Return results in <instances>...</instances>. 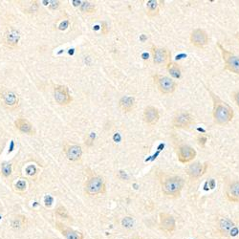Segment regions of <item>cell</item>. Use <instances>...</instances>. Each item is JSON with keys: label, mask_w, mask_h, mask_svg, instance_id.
I'll return each mask as SVG.
<instances>
[{"label": "cell", "mask_w": 239, "mask_h": 239, "mask_svg": "<svg viewBox=\"0 0 239 239\" xmlns=\"http://www.w3.org/2000/svg\"><path fill=\"white\" fill-rule=\"evenodd\" d=\"M26 223H27L26 217L22 214L14 215L10 221L11 228L14 229V231H20V229H23L26 226Z\"/></svg>", "instance_id": "23"}, {"label": "cell", "mask_w": 239, "mask_h": 239, "mask_svg": "<svg viewBox=\"0 0 239 239\" xmlns=\"http://www.w3.org/2000/svg\"><path fill=\"white\" fill-rule=\"evenodd\" d=\"M211 100H213V122L217 125H227L229 124L234 117V111L231 105L226 101L221 100L213 91L208 89Z\"/></svg>", "instance_id": "1"}, {"label": "cell", "mask_w": 239, "mask_h": 239, "mask_svg": "<svg viewBox=\"0 0 239 239\" xmlns=\"http://www.w3.org/2000/svg\"><path fill=\"white\" fill-rule=\"evenodd\" d=\"M160 217V229L168 234H171L176 229V219L172 214L167 213H161Z\"/></svg>", "instance_id": "14"}, {"label": "cell", "mask_w": 239, "mask_h": 239, "mask_svg": "<svg viewBox=\"0 0 239 239\" xmlns=\"http://www.w3.org/2000/svg\"><path fill=\"white\" fill-rule=\"evenodd\" d=\"M1 175L4 178H9L13 173V165L10 162H3L0 166Z\"/></svg>", "instance_id": "27"}, {"label": "cell", "mask_w": 239, "mask_h": 239, "mask_svg": "<svg viewBox=\"0 0 239 239\" xmlns=\"http://www.w3.org/2000/svg\"><path fill=\"white\" fill-rule=\"evenodd\" d=\"M63 151L67 160L71 163H80L82 159V147L77 143L66 142L63 145Z\"/></svg>", "instance_id": "10"}, {"label": "cell", "mask_w": 239, "mask_h": 239, "mask_svg": "<svg viewBox=\"0 0 239 239\" xmlns=\"http://www.w3.org/2000/svg\"><path fill=\"white\" fill-rule=\"evenodd\" d=\"M21 35L20 32L14 27H9L4 33L3 43L9 49H16L20 42Z\"/></svg>", "instance_id": "12"}, {"label": "cell", "mask_w": 239, "mask_h": 239, "mask_svg": "<svg viewBox=\"0 0 239 239\" xmlns=\"http://www.w3.org/2000/svg\"><path fill=\"white\" fill-rule=\"evenodd\" d=\"M56 215L58 218H61V219H63V220H67V221L71 220V215L69 214V213H68L67 208L61 205L58 206V207L56 208Z\"/></svg>", "instance_id": "28"}, {"label": "cell", "mask_w": 239, "mask_h": 239, "mask_svg": "<svg viewBox=\"0 0 239 239\" xmlns=\"http://www.w3.org/2000/svg\"><path fill=\"white\" fill-rule=\"evenodd\" d=\"M235 38H236L237 41L239 42V33H236V34H235Z\"/></svg>", "instance_id": "34"}, {"label": "cell", "mask_w": 239, "mask_h": 239, "mask_svg": "<svg viewBox=\"0 0 239 239\" xmlns=\"http://www.w3.org/2000/svg\"><path fill=\"white\" fill-rule=\"evenodd\" d=\"M58 239H59V238H58Z\"/></svg>", "instance_id": "35"}, {"label": "cell", "mask_w": 239, "mask_h": 239, "mask_svg": "<svg viewBox=\"0 0 239 239\" xmlns=\"http://www.w3.org/2000/svg\"><path fill=\"white\" fill-rule=\"evenodd\" d=\"M164 0H148L145 3V13L146 16L150 18L159 16L161 9L164 7Z\"/></svg>", "instance_id": "20"}, {"label": "cell", "mask_w": 239, "mask_h": 239, "mask_svg": "<svg viewBox=\"0 0 239 239\" xmlns=\"http://www.w3.org/2000/svg\"><path fill=\"white\" fill-rule=\"evenodd\" d=\"M129 239H142L141 237L139 236V235H133L132 237H130Z\"/></svg>", "instance_id": "33"}, {"label": "cell", "mask_w": 239, "mask_h": 239, "mask_svg": "<svg viewBox=\"0 0 239 239\" xmlns=\"http://www.w3.org/2000/svg\"><path fill=\"white\" fill-rule=\"evenodd\" d=\"M208 165L207 164H203L201 162H193L187 166V174L189 177L190 180L197 181L200 179L207 171Z\"/></svg>", "instance_id": "15"}, {"label": "cell", "mask_w": 239, "mask_h": 239, "mask_svg": "<svg viewBox=\"0 0 239 239\" xmlns=\"http://www.w3.org/2000/svg\"><path fill=\"white\" fill-rule=\"evenodd\" d=\"M196 141H197V143L199 145V146H201V147L204 148L206 143L208 142V137L204 135V134H199L196 138Z\"/></svg>", "instance_id": "30"}, {"label": "cell", "mask_w": 239, "mask_h": 239, "mask_svg": "<svg viewBox=\"0 0 239 239\" xmlns=\"http://www.w3.org/2000/svg\"><path fill=\"white\" fill-rule=\"evenodd\" d=\"M153 63L158 66H166L171 61V52L166 47L152 45L150 48Z\"/></svg>", "instance_id": "8"}, {"label": "cell", "mask_w": 239, "mask_h": 239, "mask_svg": "<svg viewBox=\"0 0 239 239\" xmlns=\"http://www.w3.org/2000/svg\"><path fill=\"white\" fill-rule=\"evenodd\" d=\"M134 225V220L131 216H125L122 220V226L125 229H131Z\"/></svg>", "instance_id": "29"}, {"label": "cell", "mask_w": 239, "mask_h": 239, "mask_svg": "<svg viewBox=\"0 0 239 239\" xmlns=\"http://www.w3.org/2000/svg\"><path fill=\"white\" fill-rule=\"evenodd\" d=\"M14 127L23 134H27V135H35V134L34 125L29 120L25 118H17L14 121Z\"/></svg>", "instance_id": "19"}, {"label": "cell", "mask_w": 239, "mask_h": 239, "mask_svg": "<svg viewBox=\"0 0 239 239\" xmlns=\"http://www.w3.org/2000/svg\"><path fill=\"white\" fill-rule=\"evenodd\" d=\"M143 120L147 125H155L160 120V111L157 107L153 105H147L143 109Z\"/></svg>", "instance_id": "16"}, {"label": "cell", "mask_w": 239, "mask_h": 239, "mask_svg": "<svg viewBox=\"0 0 239 239\" xmlns=\"http://www.w3.org/2000/svg\"><path fill=\"white\" fill-rule=\"evenodd\" d=\"M54 98L56 103L60 106L69 105L73 100L69 88L63 84H56L54 86Z\"/></svg>", "instance_id": "9"}, {"label": "cell", "mask_w": 239, "mask_h": 239, "mask_svg": "<svg viewBox=\"0 0 239 239\" xmlns=\"http://www.w3.org/2000/svg\"><path fill=\"white\" fill-rule=\"evenodd\" d=\"M226 198L232 203H239V181H232L226 187Z\"/></svg>", "instance_id": "21"}, {"label": "cell", "mask_w": 239, "mask_h": 239, "mask_svg": "<svg viewBox=\"0 0 239 239\" xmlns=\"http://www.w3.org/2000/svg\"><path fill=\"white\" fill-rule=\"evenodd\" d=\"M194 122H195V119L189 111L179 110L173 116L171 125L176 129H189Z\"/></svg>", "instance_id": "7"}, {"label": "cell", "mask_w": 239, "mask_h": 239, "mask_svg": "<svg viewBox=\"0 0 239 239\" xmlns=\"http://www.w3.org/2000/svg\"><path fill=\"white\" fill-rule=\"evenodd\" d=\"M217 46L219 48L224 61V69L235 75H239V56L231 51L227 50L220 42H217Z\"/></svg>", "instance_id": "5"}, {"label": "cell", "mask_w": 239, "mask_h": 239, "mask_svg": "<svg viewBox=\"0 0 239 239\" xmlns=\"http://www.w3.org/2000/svg\"><path fill=\"white\" fill-rule=\"evenodd\" d=\"M208 35L204 29L196 28L194 29L189 35V42L194 47L203 49L208 43Z\"/></svg>", "instance_id": "11"}, {"label": "cell", "mask_w": 239, "mask_h": 239, "mask_svg": "<svg viewBox=\"0 0 239 239\" xmlns=\"http://www.w3.org/2000/svg\"><path fill=\"white\" fill-rule=\"evenodd\" d=\"M79 9L82 14H93L97 11L96 4L90 1H81L80 5L79 6Z\"/></svg>", "instance_id": "25"}, {"label": "cell", "mask_w": 239, "mask_h": 239, "mask_svg": "<svg viewBox=\"0 0 239 239\" xmlns=\"http://www.w3.org/2000/svg\"><path fill=\"white\" fill-rule=\"evenodd\" d=\"M166 70L168 72V74L170 75V77H171V79H179L182 77V73H183L181 66L177 63V62H174V61H170L169 63L166 65Z\"/></svg>", "instance_id": "24"}, {"label": "cell", "mask_w": 239, "mask_h": 239, "mask_svg": "<svg viewBox=\"0 0 239 239\" xmlns=\"http://www.w3.org/2000/svg\"><path fill=\"white\" fill-rule=\"evenodd\" d=\"M51 4H49V7L50 9H52V10H56V9L58 8V6L60 5V1H55V0H53V1H49Z\"/></svg>", "instance_id": "32"}, {"label": "cell", "mask_w": 239, "mask_h": 239, "mask_svg": "<svg viewBox=\"0 0 239 239\" xmlns=\"http://www.w3.org/2000/svg\"><path fill=\"white\" fill-rule=\"evenodd\" d=\"M184 186L185 180L178 175L166 176L161 180L162 192L167 198L175 199L180 197Z\"/></svg>", "instance_id": "2"}, {"label": "cell", "mask_w": 239, "mask_h": 239, "mask_svg": "<svg viewBox=\"0 0 239 239\" xmlns=\"http://www.w3.org/2000/svg\"><path fill=\"white\" fill-rule=\"evenodd\" d=\"M153 81L159 92L163 95H170L174 93L178 86V83L174 79L163 75H154Z\"/></svg>", "instance_id": "6"}, {"label": "cell", "mask_w": 239, "mask_h": 239, "mask_svg": "<svg viewBox=\"0 0 239 239\" xmlns=\"http://www.w3.org/2000/svg\"><path fill=\"white\" fill-rule=\"evenodd\" d=\"M197 155L196 150L192 146L186 143H182L177 147V156L178 161L182 164L190 163L195 159Z\"/></svg>", "instance_id": "13"}, {"label": "cell", "mask_w": 239, "mask_h": 239, "mask_svg": "<svg viewBox=\"0 0 239 239\" xmlns=\"http://www.w3.org/2000/svg\"><path fill=\"white\" fill-rule=\"evenodd\" d=\"M234 223L228 217H220L218 218L216 223L217 232L222 236H229L231 234L232 229L234 228Z\"/></svg>", "instance_id": "17"}, {"label": "cell", "mask_w": 239, "mask_h": 239, "mask_svg": "<svg viewBox=\"0 0 239 239\" xmlns=\"http://www.w3.org/2000/svg\"><path fill=\"white\" fill-rule=\"evenodd\" d=\"M27 187H28V185H27V182L25 179L20 178L18 180H16L14 184V189L16 192L19 193V194H23L25 191L27 190Z\"/></svg>", "instance_id": "26"}, {"label": "cell", "mask_w": 239, "mask_h": 239, "mask_svg": "<svg viewBox=\"0 0 239 239\" xmlns=\"http://www.w3.org/2000/svg\"><path fill=\"white\" fill-rule=\"evenodd\" d=\"M232 100H234V101L235 103V104L237 105V107L239 108V90H236V91L232 92Z\"/></svg>", "instance_id": "31"}, {"label": "cell", "mask_w": 239, "mask_h": 239, "mask_svg": "<svg viewBox=\"0 0 239 239\" xmlns=\"http://www.w3.org/2000/svg\"><path fill=\"white\" fill-rule=\"evenodd\" d=\"M56 228L61 232V234L66 239H84L83 234L80 232H77L76 229L65 226L63 223L59 222V221L56 222Z\"/></svg>", "instance_id": "18"}, {"label": "cell", "mask_w": 239, "mask_h": 239, "mask_svg": "<svg viewBox=\"0 0 239 239\" xmlns=\"http://www.w3.org/2000/svg\"><path fill=\"white\" fill-rule=\"evenodd\" d=\"M0 104L2 107L10 112L16 111L19 108L20 98L16 92L6 87L0 88Z\"/></svg>", "instance_id": "4"}, {"label": "cell", "mask_w": 239, "mask_h": 239, "mask_svg": "<svg viewBox=\"0 0 239 239\" xmlns=\"http://www.w3.org/2000/svg\"><path fill=\"white\" fill-rule=\"evenodd\" d=\"M119 108L124 113L132 112L136 107V100L133 96H122L118 103Z\"/></svg>", "instance_id": "22"}, {"label": "cell", "mask_w": 239, "mask_h": 239, "mask_svg": "<svg viewBox=\"0 0 239 239\" xmlns=\"http://www.w3.org/2000/svg\"><path fill=\"white\" fill-rule=\"evenodd\" d=\"M85 193L90 197L103 195L106 192V185L100 175L91 174L88 176L84 185Z\"/></svg>", "instance_id": "3"}]
</instances>
